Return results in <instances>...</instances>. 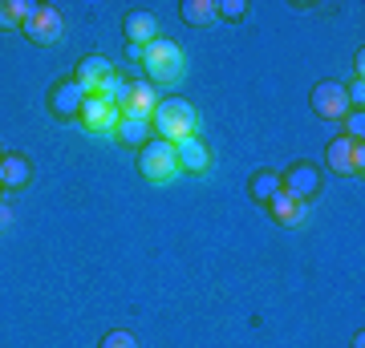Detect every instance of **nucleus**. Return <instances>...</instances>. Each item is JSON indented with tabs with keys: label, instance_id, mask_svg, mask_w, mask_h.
I'll return each mask as SVG.
<instances>
[{
	"label": "nucleus",
	"instance_id": "1",
	"mask_svg": "<svg viewBox=\"0 0 365 348\" xmlns=\"http://www.w3.org/2000/svg\"><path fill=\"white\" fill-rule=\"evenodd\" d=\"M150 126L163 142H182V138H195L199 134V110L187 97H163L150 114Z\"/></svg>",
	"mask_w": 365,
	"mask_h": 348
},
{
	"label": "nucleus",
	"instance_id": "2",
	"mask_svg": "<svg viewBox=\"0 0 365 348\" xmlns=\"http://www.w3.org/2000/svg\"><path fill=\"white\" fill-rule=\"evenodd\" d=\"M143 69L150 78V85H175L182 78V69H187V57H182V49L175 41L158 37L143 49Z\"/></svg>",
	"mask_w": 365,
	"mask_h": 348
},
{
	"label": "nucleus",
	"instance_id": "3",
	"mask_svg": "<svg viewBox=\"0 0 365 348\" xmlns=\"http://www.w3.org/2000/svg\"><path fill=\"white\" fill-rule=\"evenodd\" d=\"M175 170H179V162H175V146L170 142L150 138V142L138 150V174H143L146 182H167V179H175Z\"/></svg>",
	"mask_w": 365,
	"mask_h": 348
},
{
	"label": "nucleus",
	"instance_id": "4",
	"mask_svg": "<svg viewBox=\"0 0 365 348\" xmlns=\"http://www.w3.org/2000/svg\"><path fill=\"white\" fill-rule=\"evenodd\" d=\"M325 167L341 179H361L365 174V142H353V138H333L325 150Z\"/></svg>",
	"mask_w": 365,
	"mask_h": 348
},
{
	"label": "nucleus",
	"instance_id": "5",
	"mask_svg": "<svg viewBox=\"0 0 365 348\" xmlns=\"http://www.w3.org/2000/svg\"><path fill=\"white\" fill-rule=\"evenodd\" d=\"M21 33H25L33 45H57L61 33H66V16H61V9H53V4H37L33 16L21 25Z\"/></svg>",
	"mask_w": 365,
	"mask_h": 348
},
{
	"label": "nucleus",
	"instance_id": "6",
	"mask_svg": "<svg viewBox=\"0 0 365 348\" xmlns=\"http://www.w3.org/2000/svg\"><path fill=\"white\" fill-rule=\"evenodd\" d=\"M158 102H163V97H158V90L150 85V81H126L122 93H118V110H122V117H150Z\"/></svg>",
	"mask_w": 365,
	"mask_h": 348
},
{
	"label": "nucleus",
	"instance_id": "7",
	"mask_svg": "<svg viewBox=\"0 0 365 348\" xmlns=\"http://www.w3.org/2000/svg\"><path fill=\"white\" fill-rule=\"evenodd\" d=\"M309 105H313L317 117H325V122H337V117L349 114V97H345V85L337 81H317L313 93H309Z\"/></svg>",
	"mask_w": 365,
	"mask_h": 348
},
{
	"label": "nucleus",
	"instance_id": "8",
	"mask_svg": "<svg viewBox=\"0 0 365 348\" xmlns=\"http://www.w3.org/2000/svg\"><path fill=\"white\" fill-rule=\"evenodd\" d=\"M78 122L90 130V134H114L118 122H122V110H118L114 102H106V97H86Z\"/></svg>",
	"mask_w": 365,
	"mask_h": 348
},
{
	"label": "nucleus",
	"instance_id": "9",
	"mask_svg": "<svg viewBox=\"0 0 365 348\" xmlns=\"http://www.w3.org/2000/svg\"><path fill=\"white\" fill-rule=\"evenodd\" d=\"M110 78H114V65L106 61L102 53H86V57L78 61V73H73V81L86 90V97H98Z\"/></svg>",
	"mask_w": 365,
	"mask_h": 348
},
{
	"label": "nucleus",
	"instance_id": "10",
	"mask_svg": "<svg viewBox=\"0 0 365 348\" xmlns=\"http://www.w3.org/2000/svg\"><path fill=\"white\" fill-rule=\"evenodd\" d=\"M280 186H284L292 199H300V203H309L317 191H321V170L313 167V162H292V167L280 174Z\"/></svg>",
	"mask_w": 365,
	"mask_h": 348
},
{
	"label": "nucleus",
	"instance_id": "11",
	"mask_svg": "<svg viewBox=\"0 0 365 348\" xmlns=\"http://www.w3.org/2000/svg\"><path fill=\"white\" fill-rule=\"evenodd\" d=\"M81 105H86V90H81L73 78H66V81H57L49 90V114L53 117H78L81 114Z\"/></svg>",
	"mask_w": 365,
	"mask_h": 348
},
{
	"label": "nucleus",
	"instance_id": "12",
	"mask_svg": "<svg viewBox=\"0 0 365 348\" xmlns=\"http://www.w3.org/2000/svg\"><path fill=\"white\" fill-rule=\"evenodd\" d=\"M175 162H179V170H187V174H207L215 158H211V146L195 134V138L175 142Z\"/></svg>",
	"mask_w": 365,
	"mask_h": 348
},
{
	"label": "nucleus",
	"instance_id": "13",
	"mask_svg": "<svg viewBox=\"0 0 365 348\" xmlns=\"http://www.w3.org/2000/svg\"><path fill=\"white\" fill-rule=\"evenodd\" d=\"M122 33H126V45L146 49L150 41H158V16L150 9H130V13L122 16Z\"/></svg>",
	"mask_w": 365,
	"mask_h": 348
},
{
	"label": "nucleus",
	"instance_id": "14",
	"mask_svg": "<svg viewBox=\"0 0 365 348\" xmlns=\"http://www.w3.org/2000/svg\"><path fill=\"white\" fill-rule=\"evenodd\" d=\"M33 182V162L25 154H4L0 158V186L4 191H25Z\"/></svg>",
	"mask_w": 365,
	"mask_h": 348
},
{
	"label": "nucleus",
	"instance_id": "15",
	"mask_svg": "<svg viewBox=\"0 0 365 348\" xmlns=\"http://www.w3.org/2000/svg\"><path fill=\"white\" fill-rule=\"evenodd\" d=\"M268 211H272V219L280 223V227H300V223L309 219V211H304V203H300V199H292L288 191H280V194H276L272 203H268Z\"/></svg>",
	"mask_w": 365,
	"mask_h": 348
},
{
	"label": "nucleus",
	"instance_id": "16",
	"mask_svg": "<svg viewBox=\"0 0 365 348\" xmlns=\"http://www.w3.org/2000/svg\"><path fill=\"white\" fill-rule=\"evenodd\" d=\"M114 138L122 146H138V150H143V146L155 138V126H150V117H122L118 130H114Z\"/></svg>",
	"mask_w": 365,
	"mask_h": 348
},
{
	"label": "nucleus",
	"instance_id": "17",
	"mask_svg": "<svg viewBox=\"0 0 365 348\" xmlns=\"http://www.w3.org/2000/svg\"><path fill=\"white\" fill-rule=\"evenodd\" d=\"M248 191H252V199H256V203L268 206L276 194L284 191V186H280V174H276V170H256V174L248 179Z\"/></svg>",
	"mask_w": 365,
	"mask_h": 348
},
{
	"label": "nucleus",
	"instance_id": "18",
	"mask_svg": "<svg viewBox=\"0 0 365 348\" xmlns=\"http://www.w3.org/2000/svg\"><path fill=\"white\" fill-rule=\"evenodd\" d=\"M179 13H182V21H187L191 28H211V25H215V16H220L211 0H182Z\"/></svg>",
	"mask_w": 365,
	"mask_h": 348
},
{
	"label": "nucleus",
	"instance_id": "19",
	"mask_svg": "<svg viewBox=\"0 0 365 348\" xmlns=\"http://www.w3.org/2000/svg\"><path fill=\"white\" fill-rule=\"evenodd\" d=\"M102 348H138V336L126 332V328H114V332L102 336Z\"/></svg>",
	"mask_w": 365,
	"mask_h": 348
},
{
	"label": "nucleus",
	"instance_id": "20",
	"mask_svg": "<svg viewBox=\"0 0 365 348\" xmlns=\"http://www.w3.org/2000/svg\"><path fill=\"white\" fill-rule=\"evenodd\" d=\"M341 122H345V134H341V138H353V142H361V138H365V114H361V110L345 114Z\"/></svg>",
	"mask_w": 365,
	"mask_h": 348
},
{
	"label": "nucleus",
	"instance_id": "21",
	"mask_svg": "<svg viewBox=\"0 0 365 348\" xmlns=\"http://www.w3.org/2000/svg\"><path fill=\"white\" fill-rule=\"evenodd\" d=\"M215 13L235 25V21H244V16H248V0H223V4H215Z\"/></svg>",
	"mask_w": 365,
	"mask_h": 348
},
{
	"label": "nucleus",
	"instance_id": "22",
	"mask_svg": "<svg viewBox=\"0 0 365 348\" xmlns=\"http://www.w3.org/2000/svg\"><path fill=\"white\" fill-rule=\"evenodd\" d=\"M9 28H21V16H16L13 0H0V33H9Z\"/></svg>",
	"mask_w": 365,
	"mask_h": 348
},
{
	"label": "nucleus",
	"instance_id": "23",
	"mask_svg": "<svg viewBox=\"0 0 365 348\" xmlns=\"http://www.w3.org/2000/svg\"><path fill=\"white\" fill-rule=\"evenodd\" d=\"M361 69H365V53L357 49V57H353V73H357V81H361Z\"/></svg>",
	"mask_w": 365,
	"mask_h": 348
},
{
	"label": "nucleus",
	"instance_id": "24",
	"mask_svg": "<svg viewBox=\"0 0 365 348\" xmlns=\"http://www.w3.org/2000/svg\"><path fill=\"white\" fill-rule=\"evenodd\" d=\"M9 223H13V211H9V206L0 203V227H9Z\"/></svg>",
	"mask_w": 365,
	"mask_h": 348
}]
</instances>
